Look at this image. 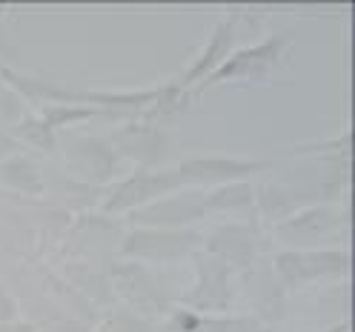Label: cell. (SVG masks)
<instances>
[{
  "label": "cell",
  "mask_w": 355,
  "mask_h": 332,
  "mask_svg": "<svg viewBox=\"0 0 355 332\" xmlns=\"http://www.w3.org/2000/svg\"><path fill=\"white\" fill-rule=\"evenodd\" d=\"M255 169V164H238V161H187L181 166L184 181H220V178H235Z\"/></svg>",
  "instance_id": "1"
},
{
  "label": "cell",
  "mask_w": 355,
  "mask_h": 332,
  "mask_svg": "<svg viewBox=\"0 0 355 332\" xmlns=\"http://www.w3.org/2000/svg\"><path fill=\"white\" fill-rule=\"evenodd\" d=\"M232 20H227V24H220L218 26V32L212 35V40H209V46H207V55L198 60L192 69H189V75H187V80H195V78H201V75H207V69L209 66L220 58V55H227L230 52V46H232Z\"/></svg>",
  "instance_id": "2"
},
{
  "label": "cell",
  "mask_w": 355,
  "mask_h": 332,
  "mask_svg": "<svg viewBox=\"0 0 355 332\" xmlns=\"http://www.w3.org/2000/svg\"><path fill=\"white\" fill-rule=\"evenodd\" d=\"M15 315V304L9 301V295L0 290V321H9Z\"/></svg>",
  "instance_id": "3"
}]
</instances>
